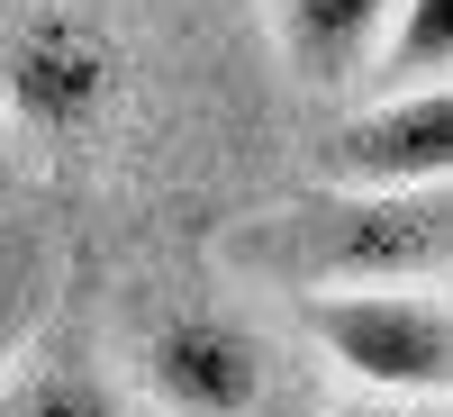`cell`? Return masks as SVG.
<instances>
[{
	"label": "cell",
	"instance_id": "cell-9",
	"mask_svg": "<svg viewBox=\"0 0 453 417\" xmlns=\"http://www.w3.org/2000/svg\"><path fill=\"white\" fill-rule=\"evenodd\" d=\"M453 82V0H390V36L363 91H435Z\"/></svg>",
	"mask_w": 453,
	"mask_h": 417
},
{
	"label": "cell",
	"instance_id": "cell-6",
	"mask_svg": "<svg viewBox=\"0 0 453 417\" xmlns=\"http://www.w3.org/2000/svg\"><path fill=\"white\" fill-rule=\"evenodd\" d=\"M273 27L309 91H363L390 36V0H281Z\"/></svg>",
	"mask_w": 453,
	"mask_h": 417
},
{
	"label": "cell",
	"instance_id": "cell-8",
	"mask_svg": "<svg viewBox=\"0 0 453 417\" xmlns=\"http://www.w3.org/2000/svg\"><path fill=\"white\" fill-rule=\"evenodd\" d=\"M55 290H64V245L36 218H0V372L46 336Z\"/></svg>",
	"mask_w": 453,
	"mask_h": 417
},
{
	"label": "cell",
	"instance_id": "cell-7",
	"mask_svg": "<svg viewBox=\"0 0 453 417\" xmlns=\"http://www.w3.org/2000/svg\"><path fill=\"white\" fill-rule=\"evenodd\" d=\"M0 417H145L82 345H36L0 372Z\"/></svg>",
	"mask_w": 453,
	"mask_h": 417
},
{
	"label": "cell",
	"instance_id": "cell-3",
	"mask_svg": "<svg viewBox=\"0 0 453 417\" xmlns=\"http://www.w3.org/2000/svg\"><path fill=\"white\" fill-rule=\"evenodd\" d=\"M299 318L363 399H435L453 382L444 290H426V282L418 290H309Z\"/></svg>",
	"mask_w": 453,
	"mask_h": 417
},
{
	"label": "cell",
	"instance_id": "cell-5",
	"mask_svg": "<svg viewBox=\"0 0 453 417\" xmlns=\"http://www.w3.org/2000/svg\"><path fill=\"white\" fill-rule=\"evenodd\" d=\"M318 164L335 191H435L453 164V82L435 91H372L326 127Z\"/></svg>",
	"mask_w": 453,
	"mask_h": 417
},
{
	"label": "cell",
	"instance_id": "cell-10",
	"mask_svg": "<svg viewBox=\"0 0 453 417\" xmlns=\"http://www.w3.org/2000/svg\"><path fill=\"white\" fill-rule=\"evenodd\" d=\"M335 417H408L399 399H354V408H335Z\"/></svg>",
	"mask_w": 453,
	"mask_h": 417
},
{
	"label": "cell",
	"instance_id": "cell-4",
	"mask_svg": "<svg viewBox=\"0 0 453 417\" xmlns=\"http://www.w3.org/2000/svg\"><path fill=\"white\" fill-rule=\"evenodd\" d=\"M136 382L164 417H254L273 354L236 309H164V318H145Z\"/></svg>",
	"mask_w": 453,
	"mask_h": 417
},
{
	"label": "cell",
	"instance_id": "cell-1",
	"mask_svg": "<svg viewBox=\"0 0 453 417\" xmlns=\"http://www.w3.org/2000/svg\"><path fill=\"white\" fill-rule=\"evenodd\" d=\"M226 254L254 273L309 290H435L453 254V209L444 191H318L290 209L245 218Z\"/></svg>",
	"mask_w": 453,
	"mask_h": 417
},
{
	"label": "cell",
	"instance_id": "cell-2",
	"mask_svg": "<svg viewBox=\"0 0 453 417\" xmlns=\"http://www.w3.org/2000/svg\"><path fill=\"white\" fill-rule=\"evenodd\" d=\"M109 109H119V36L100 19L46 0L0 36V119H10V136L73 155L109 127Z\"/></svg>",
	"mask_w": 453,
	"mask_h": 417
}]
</instances>
